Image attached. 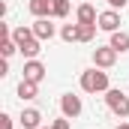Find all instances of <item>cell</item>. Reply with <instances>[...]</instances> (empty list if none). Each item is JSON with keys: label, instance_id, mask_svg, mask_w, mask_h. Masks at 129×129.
<instances>
[{"label": "cell", "instance_id": "ffe728a7", "mask_svg": "<svg viewBox=\"0 0 129 129\" xmlns=\"http://www.w3.org/2000/svg\"><path fill=\"white\" fill-rule=\"evenodd\" d=\"M117 129H129V123H120V126H117Z\"/></svg>", "mask_w": 129, "mask_h": 129}, {"label": "cell", "instance_id": "9c48e42d", "mask_svg": "<svg viewBox=\"0 0 129 129\" xmlns=\"http://www.w3.org/2000/svg\"><path fill=\"white\" fill-rule=\"evenodd\" d=\"M18 120H21V126H24V129H42V126H39V123H42V114H39L36 108H24Z\"/></svg>", "mask_w": 129, "mask_h": 129}, {"label": "cell", "instance_id": "5b68a950", "mask_svg": "<svg viewBox=\"0 0 129 129\" xmlns=\"http://www.w3.org/2000/svg\"><path fill=\"white\" fill-rule=\"evenodd\" d=\"M99 30H105V33H114L117 27H120V12L117 9H108V12H99Z\"/></svg>", "mask_w": 129, "mask_h": 129}, {"label": "cell", "instance_id": "d6986e66", "mask_svg": "<svg viewBox=\"0 0 129 129\" xmlns=\"http://www.w3.org/2000/svg\"><path fill=\"white\" fill-rule=\"evenodd\" d=\"M105 3H108L111 9H123V6H126V0H105Z\"/></svg>", "mask_w": 129, "mask_h": 129}, {"label": "cell", "instance_id": "4fadbf2b", "mask_svg": "<svg viewBox=\"0 0 129 129\" xmlns=\"http://www.w3.org/2000/svg\"><path fill=\"white\" fill-rule=\"evenodd\" d=\"M99 24H78V42H93Z\"/></svg>", "mask_w": 129, "mask_h": 129}, {"label": "cell", "instance_id": "277c9868", "mask_svg": "<svg viewBox=\"0 0 129 129\" xmlns=\"http://www.w3.org/2000/svg\"><path fill=\"white\" fill-rule=\"evenodd\" d=\"M81 96H75V93H66V96H60V111H63V117H69V120H75L78 114H81Z\"/></svg>", "mask_w": 129, "mask_h": 129}, {"label": "cell", "instance_id": "e0dca14e", "mask_svg": "<svg viewBox=\"0 0 129 129\" xmlns=\"http://www.w3.org/2000/svg\"><path fill=\"white\" fill-rule=\"evenodd\" d=\"M51 129H72V123H69V117H57L51 123Z\"/></svg>", "mask_w": 129, "mask_h": 129}, {"label": "cell", "instance_id": "30bf717a", "mask_svg": "<svg viewBox=\"0 0 129 129\" xmlns=\"http://www.w3.org/2000/svg\"><path fill=\"white\" fill-rule=\"evenodd\" d=\"M75 15H78V24H96V21H99V15H96V9H93V6H90V3H81V6H78V12H75Z\"/></svg>", "mask_w": 129, "mask_h": 129}, {"label": "cell", "instance_id": "52a82bcc", "mask_svg": "<svg viewBox=\"0 0 129 129\" xmlns=\"http://www.w3.org/2000/svg\"><path fill=\"white\" fill-rule=\"evenodd\" d=\"M27 6H30V15H33V18H48L51 9H54V0H30Z\"/></svg>", "mask_w": 129, "mask_h": 129}, {"label": "cell", "instance_id": "7a4b0ae2", "mask_svg": "<svg viewBox=\"0 0 129 129\" xmlns=\"http://www.w3.org/2000/svg\"><path fill=\"white\" fill-rule=\"evenodd\" d=\"M105 105L117 114V117H129V96L123 90H117V87H111L108 93H105Z\"/></svg>", "mask_w": 129, "mask_h": 129}, {"label": "cell", "instance_id": "5bb4252c", "mask_svg": "<svg viewBox=\"0 0 129 129\" xmlns=\"http://www.w3.org/2000/svg\"><path fill=\"white\" fill-rule=\"evenodd\" d=\"M0 51H3V57L9 60V57H12V54L18 51V42H15L12 36H3V42H0Z\"/></svg>", "mask_w": 129, "mask_h": 129}, {"label": "cell", "instance_id": "8fae6325", "mask_svg": "<svg viewBox=\"0 0 129 129\" xmlns=\"http://www.w3.org/2000/svg\"><path fill=\"white\" fill-rule=\"evenodd\" d=\"M117 54H123V51H129V33H123V30H114L111 33V42H108Z\"/></svg>", "mask_w": 129, "mask_h": 129}, {"label": "cell", "instance_id": "44dd1931", "mask_svg": "<svg viewBox=\"0 0 129 129\" xmlns=\"http://www.w3.org/2000/svg\"><path fill=\"white\" fill-rule=\"evenodd\" d=\"M42 129H51V126H42Z\"/></svg>", "mask_w": 129, "mask_h": 129}, {"label": "cell", "instance_id": "7c38bea8", "mask_svg": "<svg viewBox=\"0 0 129 129\" xmlns=\"http://www.w3.org/2000/svg\"><path fill=\"white\" fill-rule=\"evenodd\" d=\"M18 96H21V99H36V96H39V84L21 78V84H18Z\"/></svg>", "mask_w": 129, "mask_h": 129}, {"label": "cell", "instance_id": "3957f363", "mask_svg": "<svg viewBox=\"0 0 129 129\" xmlns=\"http://www.w3.org/2000/svg\"><path fill=\"white\" fill-rule=\"evenodd\" d=\"M114 63H117V51H114L111 45H102V48L93 51V66H99V69H111Z\"/></svg>", "mask_w": 129, "mask_h": 129}, {"label": "cell", "instance_id": "2e32d148", "mask_svg": "<svg viewBox=\"0 0 129 129\" xmlns=\"http://www.w3.org/2000/svg\"><path fill=\"white\" fill-rule=\"evenodd\" d=\"M51 15H54V18H66V15H69V0H54Z\"/></svg>", "mask_w": 129, "mask_h": 129}, {"label": "cell", "instance_id": "9a60e30c", "mask_svg": "<svg viewBox=\"0 0 129 129\" xmlns=\"http://www.w3.org/2000/svg\"><path fill=\"white\" fill-rule=\"evenodd\" d=\"M60 39H63V42H78V24H63Z\"/></svg>", "mask_w": 129, "mask_h": 129}, {"label": "cell", "instance_id": "8992f818", "mask_svg": "<svg viewBox=\"0 0 129 129\" xmlns=\"http://www.w3.org/2000/svg\"><path fill=\"white\" fill-rule=\"evenodd\" d=\"M30 27H33V36H36L39 42H45V39H51V36H54V24H51L48 18H36Z\"/></svg>", "mask_w": 129, "mask_h": 129}, {"label": "cell", "instance_id": "ba28073f", "mask_svg": "<svg viewBox=\"0 0 129 129\" xmlns=\"http://www.w3.org/2000/svg\"><path fill=\"white\" fill-rule=\"evenodd\" d=\"M24 78H27V81H36V84H39V81L45 78V66L39 63V60H27V63H24Z\"/></svg>", "mask_w": 129, "mask_h": 129}, {"label": "cell", "instance_id": "6da1fadb", "mask_svg": "<svg viewBox=\"0 0 129 129\" xmlns=\"http://www.w3.org/2000/svg\"><path fill=\"white\" fill-rule=\"evenodd\" d=\"M81 90H84V93H108V90H111V84H108V72L99 69V66L84 69V72H81Z\"/></svg>", "mask_w": 129, "mask_h": 129}, {"label": "cell", "instance_id": "ac0fdd59", "mask_svg": "<svg viewBox=\"0 0 129 129\" xmlns=\"http://www.w3.org/2000/svg\"><path fill=\"white\" fill-rule=\"evenodd\" d=\"M0 129H12V117L9 114H0Z\"/></svg>", "mask_w": 129, "mask_h": 129}]
</instances>
